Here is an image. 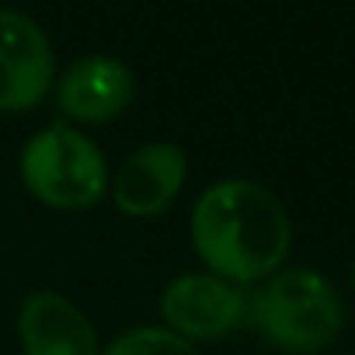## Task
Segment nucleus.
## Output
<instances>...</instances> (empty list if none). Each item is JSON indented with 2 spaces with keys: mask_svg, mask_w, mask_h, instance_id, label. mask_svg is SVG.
I'll use <instances>...</instances> for the list:
<instances>
[{
  "mask_svg": "<svg viewBox=\"0 0 355 355\" xmlns=\"http://www.w3.org/2000/svg\"><path fill=\"white\" fill-rule=\"evenodd\" d=\"M25 355H98L91 320L60 293H32L18 310Z\"/></svg>",
  "mask_w": 355,
  "mask_h": 355,
  "instance_id": "8",
  "label": "nucleus"
},
{
  "mask_svg": "<svg viewBox=\"0 0 355 355\" xmlns=\"http://www.w3.org/2000/svg\"><path fill=\"white\" fill-rule=\"evenodd\" d=\"M53 84V46L21 11L0 8V112L35 108Z\"/></svg>",
  "mask_w": 355,
  "mask_h": 355,
  "instance_id": "5",
  "label": "nucleus"
},
{
  "mask_svg": "<svg viewBox=\"0 0 355 355\" xmlns=\"http://www.w3.org/2000/svg\"><path fill=\"white\" fill-rule=\"evenodd\" d=\"M289 213L258 182H216L192 209V244L209 265V275L227 282H258L275 275L289 254Z\"/></svg>",
  "mask_w": 355,
  "mask_h": 355,
  "instance_id": "1",
  "label": "nucleus"
},
{
  "mask_svg": "<svg viewBox=\"0 0 355 355\" xmlns=\"http://www.w3.org/2000/svg\"><path fill=\"white\" fill-rule=\"evenodd\" d=\"M167 327L185 341H213L248 320V296L209 272H189L171 279L160 296Z\"/></svg>",
  "mask_w": 355,
  "mask_h": 355,
  "instance_id": "4",
  "label": "nucleus"
},
{
  "mask_svg": "<svg viewBox=\"0 0 355 355\" xmlns=\"http://www.w3.org/2000/svg\"><path fill=\"white\" fill-rule=\"evenodd\" d=\"M136 80L132 70L112 56L77 60L56 84V105L67 119L77 122H108L132 101Z\"/></svg>",
  "mask_w": 355,
  "mask_h": 355,
  "instance_id": "7",
  "label": "nucleus"
},
{
  "mask_svg": "<svg viewBox=\"0 0 355 355\" xmlns=\"http://www.w3.org/2000/svg\"><path fill=\"white\" fill-rule=\"evenodd\" d=\"M21 182L53 209H87L108 189V164L94 139L67 122H53L25 143Z\"/></svg>",
  "mask_w": 355,
  "mask_h": 355,
  "instance_id": "3",
  "label": "nucleus"
},
{
  "mask_svg": "<svg viewBox=\"0 0 355 355\" xmlns=\"http://www.w3.org/2000/svg\"><path fill=\"white\" fill-rule=\"evenodd\" d=\"M105 355H199L192 341L178 338L167 327H132L119 334Z\"/></svg>",
  "mask_w": 355,
  "mask_h": 355,
  "instance_id": "9",
  "label": "nucleus"
},
{
  "mask_svg": "<svg viewBox=\"0 0 355 355\" xmlns=\"http://www.w3.org/2000/svg\"><path fill=\"white\" fill-rule=\"evenodd\" d=\"M352 289H355V265H352Z\"/></svg>",
  "mask_w": 355,
  "mask_h": 355,
  "instance_id": "10",
  "label": "nucleus"
},
{
  "mask_svg": "<svg viewBox=\"0 0 355 355\" xmlns=\"http://www.w3.org/2000/svg\"><path fill=\"white\" fill-rule=\"evenodd\" d=\"M254 331L282 352H317L331 345L345 324L338 289L313 268H286L261 282L248 300Z\"/></svg>",
  "mask_w": 355,
  "mask_h": 355,
  "instance_id": "2",
  "label": "nucleus"
},
{
  "mask_svg": "<svg viewBox=\"0 0 355 355\" xmlns=\"http://www.w3.org/2000/svg\"><path fill=\"white\" fill-rule=\"evenodd\" d=\"M185 174L189 157L178 143H146L115 171L112 199L125 216H157L178 199Z\"/></svg>",
  "mask_w": 355,
  "mask_h": 355,
  "instance_id": "6",
  "label": "nucleus"
}]
</instances>
